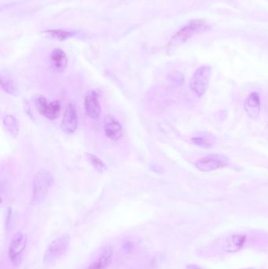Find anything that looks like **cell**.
Instances as JSON below:
<instances>
[{
	"mask_svg": "<svg viewBox=\"0 0 268 269\" xmlns=\"http://www.w3.org/2000/svg\"><path fill=\"white\" fill-rule=\"evenodd\" d=\"M209 25L205 21L194 20L190 21L187 25L181 28L170 41L168 47H176L186 42L189 39L194 35L203 33L209 29Z\"/></svg>",
	"mask_w": 268,
	"mask_h": 269,
	"instance_id": "cell-1",
	"label": "cell"
},
{
	"mask_svg": "<svg viewBox=\"0 0 268 269\" xmlns=\"http://www.w3.org/2000/svg\"><path fill=\"white\" fill-rule=\"evenodd\" d=\"M53 184L54 178L50 172L45 170L37 172L33 180V203L34 204H39L44 199Z\"/></svg>",
	"mask_w": 268,
	"mask_h": 269,
	"instance_id": "cell-2",
	"label": "cell"
},
{
	"mask_svg": "<svg viewBox=\"0 0 268 269\" xmlns=\"http://www.w3.org/2000/svg\"><path fill=\"white\" fill-rule=\"evenodd\" d=\"M211 73L212 69L209 65H202L195 71L192 77L190 82V89L198 97H202L208 89Z\"/></svg>",
	"mask_w": 268,
	"mask_h": 269,
	"instance_id": "cell-3",
	"label": "cell"
},
{
	"mask_svg": "<svg viewBox=\"0 0 268 269\" xmlns=\"http://www.w3.org/2000/svg\"><path fill=\"white\" fill-rule=\"evenodd\" d=\"M69 244H70V236L67 234L62 235L53 241L44 252L43 262L46 265L55 262L65 253Z\"/></svg>",
	"mask_w": 268,
	"mask_h": 269,
	"instance_id": "cell-4",
	"label": "cell"
},
{
	"mask_svg": "<svg viewBox=\"0 0 268 269\" xmlns=\"http://www.w3.org/2000/svg\"><path fill=\"white\" fill-rule=\"evenodd\" d=\"M229 164V158L221 154H212L206 156L195 162V167L203 172H211L224 168Z\"/></svg>",
	"mask_w": 268,
	"mask_h": 269,
	"instance_id": "cell-5",
	"label": "cell"
},
{
	"mask_svg": "<svg viewBox=\"0 0 268 269\" xmlns=\"http://www.w3.org/2000/svg\"><path fill=\"white\" fill-rule=\"evenodd\" d=\"M26 244V236L24 234L18 232L14 235L9 247V257L13 265L18 266L21 263L23 251Z\"/></svg>",
	"mask_w": 268,
	"mask_h": 269,
	"instance_id": "cell-6",
	"label": "cell"
},
{
	"mask_svg": "<svg viewBox=\"0 0 268 269\" xmlns=\"http://www.w3.org/2000/svg\"><path fill=\"white\" fill-rule=\"evenodd\" d=\"M36 107L39 113L49 120H55L61 113L59 101L49 102L44 96H39L36 99Z\"/></svg>",
	"mask_w": 268,
	"mask_h": 269,
	"instance_id": "cell-7",
	"label": "cell"
},
{
	"mask_svg": "<svg viewBox=\"0 0 268 269\" xmlns=\"http://www.w3.org/2000/svg\"><path fill=\"white\" fill-rule=\"evenodd\" d=\"M79 118L77 106L74 103H70L65 109L61 128L65 133L72 134L76 132L78 127Z\"/></svg>",
	"mask_w": 268,
	"mask_h": 269,
	"instance_id": "cell-8",
	"label": "cell"
},
{
	"mask_svg": "<svg viewBox=\"0 0 268 269\" xmlns=\"http://www.w3.org/2000/svg\"><path fill=\"white\" fill-rule=\"evenodd\" d=\"M103 128L105 136L113 141L119 140L123 136V127L113 116H105L103 120Z\"/></svg>",
	"mask_w": 268,
	"mask_h": 269,
	"instance_id": "cell-9",
	"label": "cell"
},
{
	"mask_svg": "<svg viewBox=\"0 0 268 269\" xmlns=\"http://www.w3.org/2000/svg\"><path fill=\"white\" fill-rule=\"evenodd\" d=\"M85 111L89 118L96 119L101 113V106L99 101V95L95 91L87 92L84 99Z\"/></svg>",
	"mask_w": 268,
	"mask_h": 269,
	"instance_id": "cell-10",
	"label": "cell"
},
{
	"mask_svg": "<svg viewBox=\"0 0 268 269\" xmlns=\"http://www.w3.org/2000/svg\"><path fill=\"white\" fill-rule=\"evenodd\" d=\"M50 65L55 73H64L68 65V59L65 51L62 49H55L50 55Z\"/></svg>",
	"mask_w": 268,
	"mask_h": 269,
	"instance_id": "cell-11",
	"label": "cell"
},
{
	"mask_svg": "<svg viewBox=\"0 0 268 269\" xmlns=\"http://www.w3.org/2000/svg\"><path fill=\"white\" fill-rule=\"evenodd\" d=\"M113 250L111 247H105L102 249L99 257L91 262L87 269H106L113 260Z\"/></svg>",
	"mask_w": 268,
	"mask_h": 269,
	"instance_id": "cell-12",
	"label": "cell"
},
{
	"mask_svg": "<svg viewBox=\"0 0 268 269\" xmlns=\"http://www.w3.org/2000/svg\"><path fill=\"white\" fill-rule=\"evenodd\" d=\"M244 109L248 117L256 119L260 113V99L258 94L252 92L245 100Z\"/></svg>",
	"mask_w": 268,
	"mask_h": 269,
	"instance_id": "cell-13",
	"label": "cell"
},
{
	"mask_svg": "<svg viewBox=\"0 0 268 269\" xmlns=\"http://www.w3.org/2000/svg\"><path fill=\"white\" fill-rule=\"evenodd\" d=\"M0 81H1V88L5 92L10 95H15L18 92L17 83L13 78L12 76L8 72L2 71L0 74Z\"/></svg>",
	"mask_w": 268,
	"mask_h": 269,
	"instance_id": "cell-14",
	"label": "cell"
},
{
	"mask_svg": "<svg viewBox=\"0 0 268 269\" xmlns=\"http://www.w3.org/2000/svg\"><path fill=\"white\" fill-rule=\"evenodd\" d=\"M192 143L202 148H210L216 143V137L212 134H202L192 138Z\"/></svg>",
	"mask_w": 268,
	"mask_h": 269,
	"instance_id": "cell-15",
	"label": "cell"
},
{
	"mask_svg": "<svg viewBox=\"0 0 268 269\" xmlns=\"http://www.w3.org/2000/svg\"><path fill=\"white\" fill-rule=\"evenodd\" d=\"M2 124H3V126H4L6 131L11 136H14V137L18 136L19 133V124L18 120L14 116L10 115V114L5 115L2 118Z\"/></svg>",
	"mask_w": 268,
	"mask_h": 269,
	"instance_id": "cell-16",
	"label": "cell"
},
{
	"mask_svg": "<svg viewBox=\"0 0 268 269\" xmlns=\"http://www.w3.org/2000/svg\"><path fill=\"white\" fill-rule=\"evenodd\" d=\"M86 158H87V162L92 166L93 168L97 170L98 172L100 173L106 172V166L100 158H98L97 156L92 154H86Z\"/></svg>",
	"mask_w": 268,
	"mask_h": 269,
	"instance_id": "cell-17",
	"label": "cell"
},
{
	"mask_svg": "<svg viewBox=\"0 0 268 269\" xmlns=\"http://www.w3.org/2000/svg\"><path fill=\"white\" fill-rule=\"evenodd\" d=\"M45 34L50 38L59 40V41H65L66 39L70 38L73 37L75 33L73 32H67L65 30H60V29H55V30H46Z\"/></svg>",
	"mask_w": 268,
	"mask_h": 269,
	"instance_id": "cell-18",
	"label": "cell"
},
{
	"mask_svg": "<svg viewBox=\"0 0 268 269\" xmlns=\"http://www.w3.org/2000/svg\"><path fill=\"white\" fill-rule=\"evenodd\" d=\"M246 237L245 235H234L231 238V244L234 247V250H239L244 247L246 243Z\"/></svg>",
	"mask_w": 268,
	"mask_h": 269,
	"instance_id": "cell-19",
	"label": "cell"
},
{
	"mask_svg": "<svg viewBox=\"0 0 268 269\" xmlns=\"http://www.w3.org/2000/svg\"><path fill=\"white\" fill-rule=\"evenodd\" d=\"M168 79L171 81V83L173 84L181 85L182 83H184V77L183 76L182 73H179V72H176V71H174V72H170L168 73Z\"/></svg>",
	"mask_w": 268,
	"mask_h": 269,
	"instance_id": "cell-20",
	"label": "cell"
},
{
	"mask_svg": "<svg viewBox=\"0 0 268 269\" xmlns=\"http://www.w3.org/2000/svg\"><path fill=\"white\" fill-rule=\"evenodd\" d=\"M186 269H202V268L197 265H189L186 266Z\"/></svg>",
	"mask_w": 268,
	"mask_h": 269,
	"instance_id": "cell-21",
	"label": "cell"
},
{
	"mask_svg": "<svg viewBox=\"0 0 268 269\" xmlns=\"http://www.w3.org/2000/svg\"></svg>",
	"mask_w": 268,
	"mask_h": 269,
	"instance_id": "cell-22",
	"label": "cell"
}]
</instances>
